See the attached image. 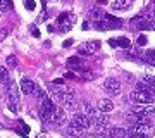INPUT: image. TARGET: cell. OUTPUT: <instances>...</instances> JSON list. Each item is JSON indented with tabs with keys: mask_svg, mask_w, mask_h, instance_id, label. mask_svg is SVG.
Returning <instances> with one entry per match:
<instances>
[{
	"mask_svg": "<svg viewBox=\"0 0 155 138\" xmlns=\"http://www.w3.org/2000/svg\"><path fill=\"white\" fill-rule=\"evenodd\" d=\"M24 5H26V9H28V11H33L35 7H36L33 0H26V4H24Z\"/></svg>",
	"mask_w": 155,
	"mask_h": 138,
	"instance_id": "obj_27",
	"label": "cell"
},
{
	"mask_svg": "<svg viewBox=\"0 0 155 138\" xmlns=\"http://www.w3.org/2000/svg\"><path fill=\"white\" fill-rule=\"evenodd\" d=\"M143 61H147V64H155V50L150 49L143 54Z\"/></svg>",
	"mask_w": 155,
	"mask_h": 138,
	"instance_id": "obj_17",
	"label": "cell"
},
{
	"mask_svg": "<svg viewBox=\"0 0 155 138\" xmlns=\"http://www.w3.org/2000/svg\"><path fill=\"white\" fill-rule=\"evenodd\" d=\"M126 138H148V136H145V135H141V133L133 131V130L129 128V130H127V136Z\"/></svg>",
	"mask_w": 155,
	"mask_h": 138,
	"instance_id": "obj_23",
	"label": "cell"
},
{
	"mask_svg": "<svg viewBox=\"0 0 155 138\" xmlns=\"http://www.w3.org/2000/svg\"><path fill=\"white\" fill-rule=\"evenodd\" d=\"M109 45H110V47H117V40L110 38V40H109Z\"/></svg>",
	"mask_w": 155,
	"mask_h": 138,
	"instance_id": "obj_29",
	"label": "cell"
},
{
	"mask_svg": "<svg viewBox=\"0 0 155 138\" xmlns=\"http://www.w3.org/2000/svg\"><path fill=\"white\" fill-rule=\"evenodd\" d=\"M131 100H134L136 104H150L152 100H153L155 97V90L153 88H148L145 83H136V88H134V92L131 95Z\"/></svg>",
	"mask_w": 155,
	"mask_h": 138,
	"instance_id": "obj_2",
	"label": "cell"
},
{
	"mask_svg": "<svg viewBox=\"0 0 155 138\" xmlns=\"http://www.w3.org/2000/svg\"><path fill=\"white\" fill-rule=\"evenodd\" d=\"M105 138H126L127 136V131L122 130V128H109L105 133H104Z\"/></svg>",
	"mask_w": 155,
	"mask_h": 138,
	"instance_id": "obj_12",
	"label": "cell"
},
{
	"mask_svg": "<svg viewBox=\"0 0 155 138\" xmlns=\"http://www.w3.org/2000/svg\"><path fill=\"white\" fill-rule=\"evenodd\" d=\"M112 109H114V104H112V100H109V99L98 100V110L102 112V114H107V112H110Z\"/></svg>",
	"mask_w": 155,
	"mask_h": 138,
	"instance_id": "obj_14",
	"label": "cell"
},
{
	"mask_svg": "<svg viewBox=\"0 0 155 138\" xmlns=\"http://www.w3.org/2000/svg\"><path fill=\"white\" fill-rule=\"evenodd\" d=\"M7 64H9V66H16V64H17V59L14 57V55H9V57H7Z\"/></svg>",
	"mask_w": 155,
	"mask_h": 138,
	"instance_id": "obj_26",
	"label": "cell"
},
{
	"mask_svg": "<svg viewBox=\"0 0 155 138\" xmlns=\"http://www.w3.org/2000/svg\"><path fill=\"white\" fill-rule=\"evenodd\" d=\"M50 93L54 97L55 102L62 105V107H71V105L76 104V95H74V90L67 85H52L50 88Z\"/></svg>",
	"mask_w": 155,
	"mask_h": 138,
	"instance_id": "obj_1",
	"label": "cell"
},
{
	"mask_svg": "<svg viewBox=\"0 0 155 138\" xmlns=\"http://www.w3.org/2000/svg\"><path fill=\"white\" fill-rule=\"evenodd\" d=\"M35 95H38V99H40V100H45V99H47V95H45V92H43L41 88H40L38 85L35 86Z\"/></svg>",
	"mask_w": 155,
	"mask_h": 138,
	"instance_id": "obj_24",
	"label": "cell"
},
{
	"mask_svg": "<svg viewBox=\"0 0 155 138\" xmlns=\"http://www.w3.org/2000/svg\"><path fill=\"white\" fill-rule=\"evenodd\" d=\"M152 29H155V19H152Z\"/></svg>",
	"mask_w": 155,
	"mask_h": 138,
	"instance_id": "obj_35",
	"label": "cell"
},
{
	"mask_svg": "<svg viewBox=\"0 0 155 138\" xmlns=\"http://www.w3.org/2000/svg\"><path fill=\"white\" fill-rule=\"evenodd\" d=\"M104 88H105L107 93L110 95H119L121 93V83L114 79V78H107L105 83H104Z\"/></svg>",
	"mask_w": 155,
	"mask_h": 138,
	"instance_id": "obj_7",
	"label": "cell"
},
{
	"mask_svg": "<svg viewBox=\"0 0 155 138\" xmlns=\"http://www.w3.org/2000/svg\"><path fill=\"white\" fill-rule=\"evenodd\" d=\"M98 138H105V136H98Z\"/></svg>",
	"mask_w": 155,
	"mask_h": 138,
	"instance_id": "obj_36",
	"label": "cell"
},
{
	"mask_svg": "<svg viewBox=\"0 0 155 138\" xmlns=\"http://www.w3.org/2000/svg\"><path fill=\"white\" fill-rule=\"evenodd\" d=\"M35 86H36V83H33L31 79H28V78H22L21 83H19V88H21V92L24 95H33Z\"/></svg>",
	"mask_w": 155,
	"mask_h": 138,
	"instance_id": "obj_10",
	"label": "cell"
},
{
	"mask_svg": "<svg viewBox=\"0 0 155 138\" xmlns=\"http://www.w3.org/2000/svg\"><path fill=\"white\" fill-rule=\"evenodd\" d=\"M97 2H98L100 5H104V4H107V2H109V0H97Z\"/></svg>",
	"mask_w": 155,
	"mask_h": 138,
	"instance_id": "obj_34",
	"label": "cell"
},
{
	"mask_svg": "<svg viewBox=\"0 0 155 138\" xmlns=\"http://www.w3.org/2000/svg\"><path fill=\"white\" fill-rule=\"evenodd\" d=\"M67 66H69V67H76V71H78V67H79V66H83V59H81L79 55L69 57V59H67Z\"/></svg>",
	"mask_w": 155,
	"mask_h": 138,
	"instance_id": "obj_15",
	"label": "cell"
},
{
	"mask_svg": "<svg viewBox=\"0 0 155 138\" xmlns=\"http://www.w3.org/2000/svg\"><path fill=\"white\" fill-rule=\"evenodd\" d=\"M67 133H69V135H71V136H81V135H83L84 133V130L83 128H78V126H72V124H69V126H67Z\"/></svg>",
	"mask_w": 155,
	"mask_h": 138,
	"instance_id": "obj_16",
	"label": "cell"
},
{
	"mask_svg": "<svg viewBox=\"0 0 155 138\" xmlns=\"http://www.w3.org/2000/svg\"><path fill=\"white\" fill-rule=\"evenodd\" d=\"M9 81V72L4 66H0V83H7Z\"/></svg>",
	"mask_w": 155,
	"mask_h": 138,
	"instance_id": "obj_21",
	"label": "cell"
},
{
	"mask_svg": "<svg viewBox=\"0 0 155 138\" xmlns=\"http://www.w3.org/2000/svg\"><path fill=\"white\" fill-rule=\"evenodd\" d=\"M133 4V0H112L110 2V7L112 9H119V11H124V9H129Z\"/></svg>",
	"mask_w": 155,
	"mask_h": 138,
	"instance_id": "obj_13",
	"label": "cell"
},
{
	"mask_svg": "<svg viewBox=\"0 0 155 138\" xmlns=\"http://www.w3.org/2000/svg\"><path fill=\"white\" fill-rule=\"evenodd\" d=\"M133 112L145 114V116H152V114H155V105H152V104H138V105H134Z\"/></svg>",
	"mask_w": 155,
	"mask_h": 138,
	"instance_id": "obj_11",
	"label": "cell"
},
{
	"mask_svg": "<svg viewBox=\"0 0 155 138\" xmlns=\"http://www.w3.org/2000/svg\"><path fill=\"white\" fill-rule=\"evenodd\" d=\"M141 83H145L148 88H153L155 90V76H152V74H148V76H143L141 79H140Z\"/></svg>",
	"mask_w": 155,
	"mask_h": 138,
	"instance_id": "obj_18",
	"label": "cell"
},
{
	"mask_svg": "<svg viewBox=\"0 0 155 138\" xmlns=\"http://www.w3.org/2000/svg\"><path fill=\"white\" fill-rule=\"evenodd\" d=\"M127 123H129L131 126L152 124V123H150V116H145V114H138V112H131V114H127Z\"/></svg>",
	"mask_w": 155,
	"mask_h": 138,
	"instance_id": "obj_6",
	"label": "cell"
},
{
	"mask_svg": "<svg viewBox=\"0 0 155 138\" xmlns=\"http://www.w3.org/2000/svg\"><path fill=\"white\" fill-rule=\"evenodd\" d=\"M95 28L97 29H112V24L104 19V21H95Z\"/></svg>",
	"mask_w": 155,
	"mask_h": 138,
	"instance_id": "obj_20",
	"label": "cell"
},
{
	"mask_svg": "<svg viewBox=\"0 0 155 138\" xmlns=\"http://www.w3.org/2000/svg\"><path fill=\"white\" fill-rule=\"evenodd\" d=\"M7 105H9V110H11L12 114H17L19 112V102L17 100H7Z\"/></svg>",
	"mask_w": 155,
	"mask_h": 138,
	"instance_id": "obj_19",
	"label": "cell"
},
{
	"mask_svg": "<svg viewBox=\"0 0 155 138\" xmlns=\"http://www.w3.org/2000/svg\"><path fill=\"white\" fill-rule=\"evenodd\" d=\"M98 49H100V42L98 40H91V42H84L83 45H79L78 47V54L79 55H91Z\"/></svg>",
	"mask_w": 155,
	"mask_h": 138,
	"instance_id": "obj_5",
	"label": "cell"
},
{
	"mask_svg": "<svg viewBox=\"0 0 155 138\" xmlns=\"http://www.w3.org/2000/svg\"><path fill=\"white\" fill-rule=\"evenodd\" d=\"M147 42H148V40H147V36H145V35H141V36L138 38V45H145Z\"/></svg>",
	"mask_w": 155,
	"mask_h": 138,
	"instance_id": "obj_28",
	"label": "cell"
},
{
	"mask_svg": "<svg viewBox=\"0 0 155 138\" xmlns=\"http://www.w3.org/2000/svg\"><path fill=\"white\" fill-rule=\"evenodd\" d=\"M33 36H36V38H38V36H40V29H33Z\"/></svg>",
	"mask_w": 155,
	"mask_h": 138,
	"instance_id": "obj_32",
	"label": "cell"
},
{
	"mask_svg": "<svg viewBox=\"0 0 155 138\" xmlns=\"http://www.w3.org/2000/svg\"><path fill=\"white\" fill-rule=\"evenodd\" d=\"M67 119L66 116V110L62 109V107H55V110L52 112V117H50V123H54V124H64Z\"/></svg>",
	"mask_w": 155,
	"mask_h": 138,
	"instance_id": "obj_9",
	"label": "cell"
},
{
	"mask_svg": "<svg viewBox=\"0 0 155 138\" xmlns=\"http://www.w3.org/2000/svg\"><path fill=\"white\" fill-rule=\"evenodd\" d=\"M72 45V40H66V42H64V47H71Z\"/></svg>",
	"mask_w": 155,
	"mask_h": 138,
	"instance_id": "obj_30",
	"label": "cell"
},
{
	"mask_svg": "<svg viewBox=\"0 0 155 138\" xmlns=\"http://www.w3.org/2000/svg\"><path fill=\"white\" fill-rule=\"evenodd\" d=\"M55 110V104L47 97L45 100H41V107H40V117L43 121L50 123V117H52V112Z\"/></svg>",
	"mask_w": 155,
	"mask_h": 138,
	"instance_id": "obj_3",
	"label": "cell"
},
{
	"mask_svg": "<svg viewBox=\"0 0 155 138\" xmlns=\"http://www.w3.org/2000/svg\"><path fill=\"white\" fill-rule=\"evenodd\" d=\"M5 35H7V29H4V31L0 33V40H4V36H5Z\"/></svg>",
	"mask_w": 155,
	"mask_h": 138,
	"instance_id": "obj_33",
	"label": "cell"
},
{
	"mask_svg": "<svg viewBox=\"0 0 155 138\" xmlns=\"http://www.w3.org/2000/svg\"><path fill=\"white\" fill-rule=\"evenodd\" d=\"M72 14L71 12H64V14H61L59 16V19H57V22H59V26H61L62 31H69L72 26Z\"/></svg>",
	"mask_w": 155,
	"mask_h": 138,
	"instance_id": "obj_8",
	"label": "cell"
},
{
	"mask_svg": "<svg viewBox=\"0 0 155 138\" xmlns=\"http://www.w3.org/2000/svg\"><path fill=\"white\" fill-rule=\"evenodd\" d=\"M91 16H93L95 19H97V21H98L100 17H104V12L100 11V9H93V11H91Z\"/></svg>",
	"mask_w": 155,
	"mask_h": 138,
	"instance_id": "obj_25",
	"label": "cell"
},
{
	"mask_svg": "<svg viewBox=\"0 0 155 138\" xmlns=\"http://www.w3.org/2000/svg\"><path fill=\"white\" fill-rule=\"evenodd\" d=\"M117 45H119V47H122V49H129V47H131V42H129L126 36H121V38L117 40Z\"/></svg>",
	"mask_w": 155,
	"mask_h": 138,
	"instance_id": "obj_22",
	"label": "cell"
},
{
	"mask_svg": "<svg viewBox=\"0 0 155 138\" xmlns=\"http://www.w3.org/2000/svg\"><path fill=\"white\" fill-rule=\"evenodd\" d=\"M71 124L78 128H83V130H88V128H91V117H88L83 112H76L71 119Z\"/></svg>",
	"mask_w": 155,
	"mask_h": 138,
	"instance_id": "obj_4",
	"label": "cell"
},
{
	"mask_svg": "<svg viewBox=\"0 0 155 138\" xmlns=\"http://www.w3.org/2000/svg\"><path fill=\"white\" fill-rule=\"evenodd\" d=\"M5 4H4V2H2V0H0V14H2V11H4V9H5Z\"/></svg>",
	"mask_w": 155,
	"mask_h": 138,
	"instance_id": "obj_31",
	"label": "cell"
}]
</instances>
